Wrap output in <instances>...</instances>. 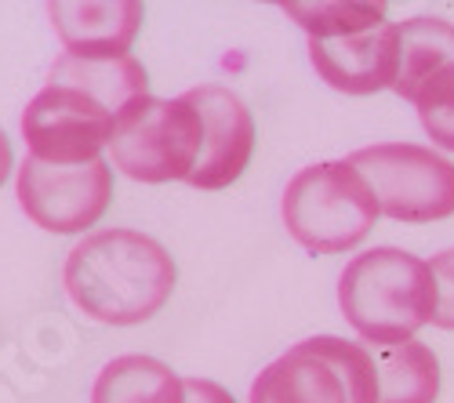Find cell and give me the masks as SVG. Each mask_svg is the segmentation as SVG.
<instances>
[{
	"instance_id": "cell-1",
	"label": "cell",
	"mask_w": 454,
	"mask_h": 403,
	"mask_svg": "<svg viewBox=\"0 0 454 403\" xmlns=\"http://www.w3.org/2000/svg\"><path fill=\"white\" fill-rule=\"evenodd\" d=\"M66 295L88 320L131 327L157 316L178 280L160 240L138 229H102L84 236L66 259Z\"/></svg>"
},
{
	"instance_id": "cell-2",
	"label": "cell",
	"mask_w": 454,
	"mask_h": 403,
	"mask_svg": "<svg viewBox=\"0 0 454 403\" xmlns=\"http://www.w3.org/2000/svg\"><path fill=\"white\" fill-rule=\"evenodd\" d=\"M338 306L353 331L371 345H400L433 323L436 283L429 262L400 247H371L338 276Z\"/></svg>"
},
{
	"instance_id": "cell-3",
	"label": "cell",
	"mask_w": 454,
	"mask_h": 403,
	"mask_svg": "<svg viewBox=\"0 0 454 403\" xmlns=\"http://www.w3.org/2000/svg\"><path fill=\"white\" fill-rule=\"evenodd\" d=\"M280 214L287 233L313 254H342L367 240L378 200L349 160L301 167L284 190Z\"/></svg>"
},
{
	"instance_id": "cell-4",
	"label": "cell",
	"mask_w": 454,
	"mask_h": 403,
	"mask_svg": "<svg viewBox=\"0 0 454 403\" xmlns=\"http://www.w3.org/2000/svg\"><path fill=\"white\" fill-rule=\"evenodd\" d=\"M251 403H378L371 349L334 335L298 342L254 378Z\"/></svg>"
},
{
	"instance_id": "cell-5",
	"label": "cell",
	"mask_w": 454,
	"mask_h": 403,
	"mask_svg": "<svg viewBox=\"0 0 454 403\" xmlns=\"http://www.w3.org/2000/svg\"><path fill=\"white\" fill-rule=\"evenodd\" d=\"M204 145L200 113L178 98H135L117 117L109 138V153L117 171L135 182H185L193 174Z\"/></svg>"
},
{
	"instance_id": "cell-6",
	"label": "cell",
	"mask_w": 454,
	"mask_h": 403,
	"mask_svg": "<svg viewBox=\"0 0 454 403\" xmlns=\"http://www.w3.org/2000/svg\"><path fill=\"white\" fill-rule=\"evenodd\" d=\"M393 222H440L454 214V164L411 142L367 145L346 157Z\"/></svg>"
},
{
	"instance_id": "cell-7",
	"label": "cell",
	"mask_w": 454,
	"mask_h": 403,
	"mask_svg": "<svg viewBox=\"0 0 454 403\" xmlns=\"http://www.w3.org/2000/svg\"><path fill=\"white\" fill-rule=\"evenodd\" d=\"M113 128H117L113 109L77 88L51 81L29 98L22 113V142L29 145V157L59 167L102 160Z\"/></svg>"
},
{
	"instance_id": "cell-8",
	"label": "cell",
	"mask_w": 454,
	"mask_h": 403,
	"mask_svg": "<svg viewBox=\"0 0 454 403\" xmlns=\"http://www.w3.org/2000/svg\"><path fill=\"white\" fill-rule=\"evenodd\" d=\"M15 197L19 207L29 214V222L55 236H73L91 229L109 211L113 171L106 167V160L59 167L26 157L15 174Z\"/></svg>"
},
{
	"instance_id": "cell-9",
	"label": "cell",
	"mask_w": 454,
	"mask_h": 403,
	"mask_svg": "<svg viewBox=\"0 0 454 403\" xmlns=\"http://www.w3.org/2000/svg\"><path fill=\"white\" fill-rule=\"evenodd\" d=\"M200 113L204 145L185 182L193 190H225L247 171L254 157V120L247 102L225 84H200L182 95Z\"/></svg>"
},
{
	"instance_id": "cell-10",
	"label": "cell",
	"mask_w": 454,
	"mask_h": 403,
	"mask_svg": "<svg viewBox=\"0 0 454 403\" xmlns=\"http://www.w3.org/2000/svg\"><path fill=\"white\" fill-rule=\"evenodd\" d=\"M309 62L331 84L346 95L393 91L400 69V33L393 22H382L367 33L334 36V41H309Z\"/></svg>"
},
{
	"instance_id": "cell-11",
	"label": "cell",
	"mask_w": 454,
	"mask_h": 403,
	"mask_svg": "<svg viewBox=\"0 0 454 403\" xmlns=\"http://www.w3.org/2000/svg\"><path fill=\"white\" fill-rule=\"evenodd\" d=\"M138 0H51L48 15L69 55L81 58H117L128 55L138 26Z\"/></svg>"
},
{
	"instance_id": "cell-12",
	"label": "cell",
	"mask_w": 454,
	"mask_h": 403,
	"mask_svg": "<svg viewBox=\"0 0 454 403\" xmlns=\"http://www.w3.org/2000/svg\"><path fill=\"white\" fill-rule=\"evenodd\" d=\"M51 84H69L91 98H98L113 113H124L135 98L149 95V73L135 55H117V58H81V55H59L51 73Z\"/></svg>"
},
{
	"instance_id": "cell-13",
	"label": "cell",
	"mask_w": 454,
	"mask_h": 403,
	"mask_svg": "<svg viewBox=\"0 0 454 403\" xmlns=\"http://www.w3.org/2000/svg\"><path fill=\"white\" fill-rule=\"evenodd\" d=\"M400 33V69L393 91L407 102H419L422 91L454 69V26L443 19H407L396 22Z\"/></svg>"
},
{
	"instance_id": "cell-14",
	"label": "cell",
	"mask_w": 454,
	"mask_h": 403,
	"mask_svg": "<svg viewBox=\"0 0 454 403\" xmlns=\"http://www.w3.org/2000/svg\"><path fill=\"white\" fill-rule=\"evenodd\" d=\"M91 403H185V378L157 356H117L98 371Z\"/></svg>"
},
{
	"instance_id": "cell-15",
	"label": "cell",
	"mask_w": 454,
	"mask_h": 403,
	"mask_svg": "<svg viewBox=\"0 0 454 403\" xmlns=\"http://www.w3.org/2000/svg\"><path fill=\"white\" fill-rule=\"evenodd\" d=\"M378 371V403H436L440 396V360L422 342L378 345L371 349Z\"/></svg>"
},
{
	"instance_id": "cell-16",
	"label": "cell",
	"mask_w": 454,
	"mask_h": 403,
	"mask_svg": "<svg viewBox=\"0 0 454 403\" xmlns=\"http://www.w3.org/2000/svg\"><path fill=\"white\" fill-rule=\"evenodd\" d=\"M284 12L306 29L309 41H334L382 26L389 8L386 4H353V0H331V4H284Z\"/></svg>"
},
{
	"instance_id": "cell-17",
	"label": "cell",
	"mask_w": 454,
	"mask_h": 403,
	"mask_svg": "<svg viewBox=\"0 0 454 403\" xmlns=\"http://www.w3.org/2000/svg\"><path fill=\"white\" fill-rule=\"evenodd\" d=\"M414 105H419V120H422L426 135L440 150L454 153V69L440 73Z\"/></svg>"
},
{
	"instance_id": "cell-18",
	"label": "cell",
	"mask_w": 454,
	"mask_h": 403,
	"mask_svg": "<svg viewBox=\"0 0 454 403\" xmlns=\"http://www.w3.org/2000/svg\"><path fill=\"white\" fill-rule=\"evenodd\" d=\"M429 273L436 283V313L433 323L443 331H454V251H440L429 259Z\"/></svg>"
},
{
	"instance_id": "cell-19",
	"label": "cell",
	"mask_w": 454,
	"mask_h": 403,
	"mask_svg": "<svg viewBox=\"0 0 454 403\" xmlns=\"http://www.w3.org/2000/svg\"><path fill=\"white\" fill-rule=\"evenodd\" d=\"M185 403H237L218 382L207 378H185Z\"/></svg>"
},
{
	"instance_id": "cell-20",
	"label": "cell",
	"mask_w": 454,
	"mask_h": 403,
	"mask_svg": "<svg viewBox=\"0 0 454 403\" xmlns=\"http://www.w3.org/2000/svg\"><path fill=\"white\" fill-rule=\"evenodd\" d=\"M15 171V153H12V142H8V135L0 131V186L8 182V174Z\"/></svg>"
}]
</instances>
